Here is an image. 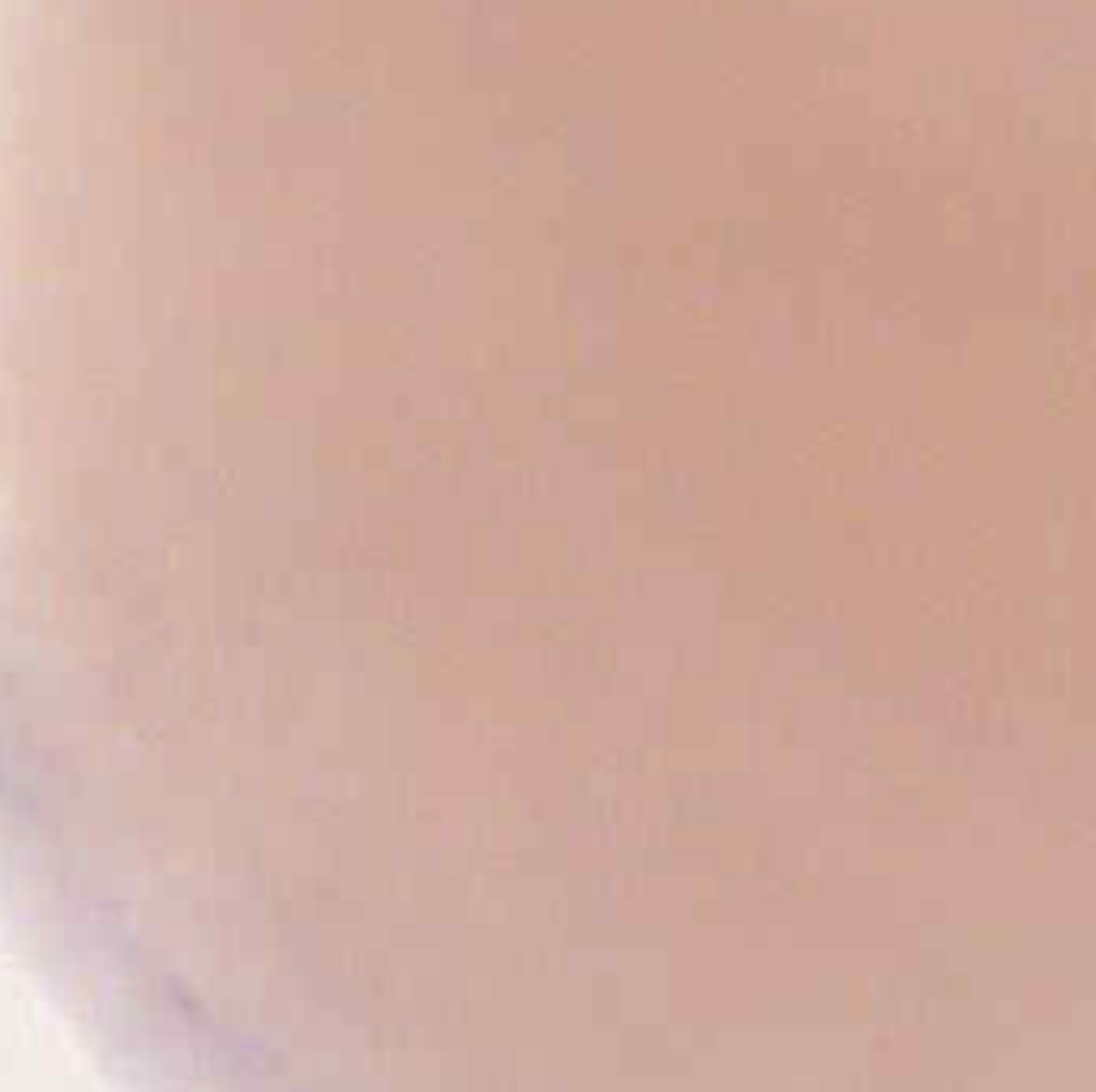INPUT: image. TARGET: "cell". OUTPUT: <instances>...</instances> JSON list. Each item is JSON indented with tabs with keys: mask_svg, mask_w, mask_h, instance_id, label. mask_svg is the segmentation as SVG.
<instances>
[]
</instances>
